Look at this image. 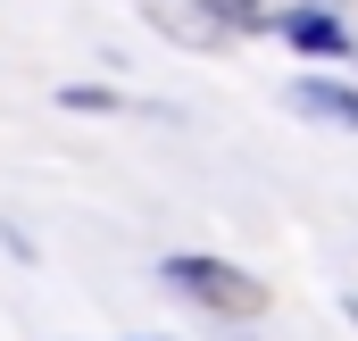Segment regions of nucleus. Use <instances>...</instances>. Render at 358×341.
Here are the masks:
<instances>
[{
	"label": "nucleus",
	"instance_id": "nucleus-2",
	"mask_svg": "<svg viewBox=\"0 0 358 341\" xmlns=\"http://www.w3.org/2000/svg\"><path fill=\"white\" fill-rule=\"evenodd\" d=\"M292 108H300V117H325V125H342V133H358V92L350 84L300 75V84H292Z\"/></svg>",
	"mask_w": 358,
	"mask_h": 341
},
{
	"label": "nucleus",
	"instance_id": "nucleus-3",
	"mask_svg": "<svg viewBox=\"0 0 358 341\" xmlns=\"http://www.w3.org/2000/svg\"><path fill=\"white\" fill-rule=\"evenodd\" d=\"M283 34H292L300 50H325V59H342V50H350L342 17H325V8H292V17H283Z\"/></svg>",
	"mask_w": 358,
	"mask_h": 341
},
{
	"label": "nucleus",
	"instance_id": "nucleus-1",
	"mask_svg": "<svg viewBox=\"0 0 358 341\" xmlns=\"http://www.w3.org/2000/svg\"><path fill=\"white\" fill-rule=\"evenodd\" d=\"M159 275H167L176 291H192L200 308H217V317H259V308H267V283L242 275V266H225V258H167Z\"/></svg>",
	"mask_w": 358,
	"mask_h": 341
}]
</instances>
